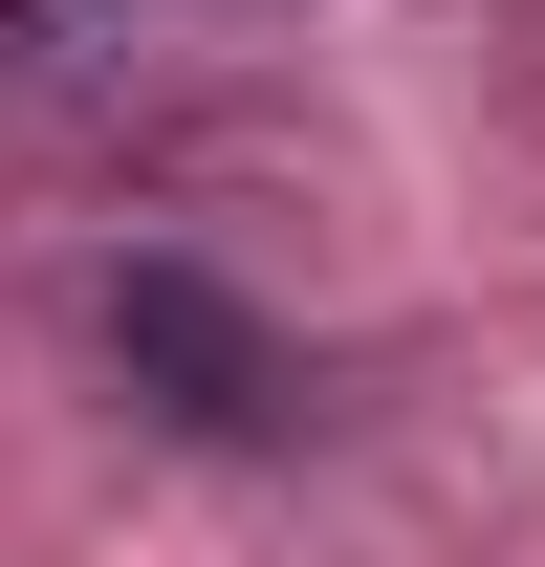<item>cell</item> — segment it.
Listing matches in <instances>:
<instances>
[{"instance_id": "obj_1", "label": "cell", "mask_w": 545, "mask_h": 567, "mask_svg": "<svg viewBox=\"0 0 545 567\" xmlns=\"http://www.w3.org/2000/svg\"><path fill=\"white\" fill-rule=\"evenodd\" d=\"M110 350H132V393H153L175 436H284V328H263L218 262H175V240L110 262Z\"/></svg>"}]
</instances>
